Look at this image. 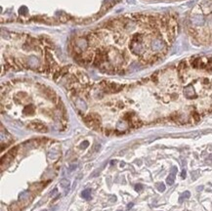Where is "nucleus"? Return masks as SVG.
<instances>
[{
    "instance_id": "f257e3e1",
    "label": "nucleus",
    "mask_w": 212,
    "mask_h": 211,
    "mask_svg": "<svg viewBox=\"0 0 212 211\" xmlns=\"http://www.w3.org/2000/svg\"><path fill=\"white\" fill-rule=\"evenodd\" d=\"M131 50L136 54H141L144 52V46L140 36H135L131 41Z\"/></svg>"
},
{
    "instance_id": "f03ea898",
    "label": "nucleus",
    "mask_w": 212,
    "mask_h": 211,
    "mask_svg": "<svg viewBox=\"0 0 212 211\" xmlns=\"http://www.w3.org/2000/svg\"><path fill=\"white\" fill-rule=\"evenodd\" d=\"M164 47V43L161 39L159 38H154L151 41V49L153 51H159Z\"/></svg>"
},
{
    "instance_id": "7ed1b4c3",
    "label": "nucleus",
    "mask_w": 212,
    "mask_h": 211,
    "mask_svg": "<svg viewBox=\"0 0 212 211\" xmlns=\"http://www.w3.org/2000/svg\"><path fill=\"white\" fill-rule=\"evenodd\" d=\"M176 173H177V167L174 166V167H172L169 176L166 178V183H167L169 186H171V185L174 184V182H175V177H176Z\"/></svg>"
},
{
    "instance_id": "20e7f679",
    "label": "nucleus",
    "mask_w": 212,
    "mask_h": 211,
    "mask_svg": "<svg viewBox=\"0 0 212 211\" xmlns=\"http://www.w3.org/2000/svg\"><path fill=\"white\" fill-rule=\"evenodd\" d=\"M184 93H185V96L187 98H189V99H192V98L196 97V93H195V90H194L192 85H189L188 87H186L185 90H184Z\"/></svg>"
},
{
    "instance_id": "39448f33",
    "label": "nucleus",
    "mask_w": 212,
    "mask_h": 211,
    "mask_svg": "<svg viewBox=\"0 0 212 211\" xmlns=\"http://www.w3.org/2000/svg\"><path fill=\"white\" fill-rule=\"evenodd\" d=\"M34 126H30L32 129H34V130H37V131H40V132H46L47 131V128L44 126V125H42V124H39V123H34L33 124Z\"/></svg>"
},
{
    "instance_id": "423d86ee",
    "label": "nucleus",
    "mask_w": 212,
    "mask_h": 211,
    "mask_svg": "<svg viewBox=\"0 0 212 211\" xmlns=\"http://www.w3.org/2000/svg\"><path fill=\"white\" fill-rule=\"evenodd\" d=\"M81 196L84 199L86 200H89L91 199V189H85L82 193H81Z\"/></svg>"
},
{
    "instance_id": "0eeeda50",
    "label": "nucleus",
    "mask_w": 212,
    "mask_h": 211,
    "mask_svg": "<svg viewBox=\"0 0 212 211\" xmlns=\"http://www.w3.org/2000/svg\"><path fill=\"white\" fill-rule=\"evenodd\" d=\"M60 186L63 188V189H70L71 187V182L67 179H62L60 181Z\"/></svg>"
},
{
    "instance_id": "6e6552de",
    "label": "nucleus",
    "mask_w": 212,
    "mask_h": 211,
    "mask_svg": "<svg viewBox=\"0 0 212 211\" xmlns=\"http://www.w3.org/2000/svg\"><path fill=\"white\" fill-rule=\"evenodd\" d=\"M190 197H191V193H190L189 191L183 193V194L181 195V197L179 198V203H182V202L184 201V199H188Z\"/></svg>"
},
{
    "instance_id": "1a4fd4ad",
    "label": "nucleus",
    "mask_w": 212,
    "mask_h": 211,
    "mask_svg": "<svg viewBox=\"0 0 212 211\" xmlns=\"http://www.w3.org/2000/svg\"><path fill=\"white\" fill-rule=\"evenodd\" d=\"M194 23H195L196 25H201V24L203 23V18L200 17V16H196V17L194 18Z\"/></svg>"
},
{
    "instance_id": "9d476101",
    "label": "nucleus",
    "mask_w": 212,
    "mask_h": 211,
    "mask_svg": "<svg viewBox=\"0 0 212 211\" xmlns=\"http://www.w3.org/2000/svg\"><path fill=\"white\" fill-rule=\"evenodd\" d=\"M156 187H157V190L160 192V193H163L165 191V185L163 183H157L156 184Z\"/></svg>"
},
{
    "instance_id": "9b49d317",
    "label": "nucleus",
    "mask_w": 212,
    "mask_h": 211,
    "mask_svg": "<svg viewBox=\"0 0 212 211\" xmlns=\"http://www.w3.org/2000/svg\"><path fill=\"white\" fill-rule=\"evenodd\" d=\"M26 11H27V9H26L25 6H23V7L20 8V14H25Z\"/></svg>"
},
{
    "instance_id": "f8f14e48",
    "label": "nucleus",
    "mask_w": 212,
    "mask_h": 211,
    "mask_svg": "<svg viewBox=\"0 0 212 211\" xmlns=\"http://www.w3.org/2000/svg\"><path fill=\"white\" fill-rule=\"evenodd\" d=\"M135 190H136V192H141L142 190H143V186H142L141 184H137L135 186Z\"/></svg>"
},
{
    "instance_id": "ddd939ff",
    "label": "nucleus",
    "mask_w": 212,
    "mask_h": 211,
    "mask_svg": "<svg viewBox=\"0 0 212 211\" xmlns=\"http://www.w3.org/2000/svg\"><path fill=\"white\" fill-rule=\"evenodd\" d=\"M88 145H89V143L85 141L84 143H82V144H81V146H80V147H81V148H83V149H85V148H87V147H88Z\"/></svg>"
},
{
    "instance_id": "4468645a",
    "label": "nucleus",
    "mask_w": 212,
    "mask_h": 211,
    "mask_svg": "<svg viewBox=\"0 0 212 211\" xmlns=\"http://www.w3.org/2000/svg\"><path fill=\"white\" fill-rule=\"evenodd\" d=\"M181 175H182V178H183V179H185V178H186V175H187V174H186V170H183Z\"/></svg>"
},
{
    "instance_id": "2eb2a0df",
    "label": "nucleus",
    "mask_w": 212,
    "mask_h": 211,
    "mask_svg": "<svg viewBox=\"0 0 212 211\" xmlns=\"http://www.w3.org/2000/svg\"><path fill=\"white\" fill-rule=\"evenodd\" d=\"M133 205H134V203H133V202H130V203L127 205V209H130V208H132V207H133Z\"/></svg>"
},
{
    "instance_id": "dca6fc26",
    "label": "nucleus",
    "mask_w": 212,
    "mask_h": 211,
    "mask_svg": "<svg viewBox=\"0 0 212 211\" xmlns=\"http://www.w3.org/2000/svg\"><path fill=\"white\" fill-rule=\"evenodd\" d=\"M56 192H57V189H55V190H54V191H53V192L51 193V196H53V195H54V194H55Z\"/></svg>"
},
{
    "instance_id": "f3484780",
    "label": "nucleus",
    "mask_w": 212,
    "mask_h": 211,
    "mask_svg": "<svg viewBox=\"0 0 212 211\" xmlns=\"http://www.w3.org/2000/svg\"><path fill=\"white\" fill-rule=\"evenodd\" d=\"M42 211H47V210H42Z\"/></svg>"
},
{
    "instance_id": "a211bd4d",
    "label": "nucleus",
    "mask_w": 212,
    "mask_h": 211,
    "mask_svg": "<svg viewBox=\"0 0 212 211\" xmlns=\"http://www.w3.org/2000/svg\"><path fill=\"white\" fill-rule=\"evenodd\" d=\"M117 211H121V210H117Z\"/></svg>"
}]
</instances>
